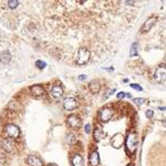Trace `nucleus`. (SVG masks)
<instances>
[{
  "label": "nucleus",
  "instance_id": "nucleus-19",
  "mask_svg": "<svg viewBox=\"0 0 166 166\" xmlns=\"http://www.w3.org/2000/svg\"><path fill=\"white\" fill-rule=\"evenodd\" d=\"M75 142H77V139H75L74 134H68V135H66V143H68V144L72 145V144H74Z\"/></svg>",
  "mask_w": 166,
  "mask_h": 166
},
{
  "label": "nucleus",
  "instance_id": "nucleus-1",
  "mask_svg": "<svg viewBox=\"0 0 166 166\" xmlns=\"http://www.w3.org/2000/svg\"><path fill=\"white\" fill-rule=\"evenodd\" d=\"M90 59V51L85 48H81L78 52V63L80 66H83L89 62Z\"/></svg>",
  "mask_w": 166,
  "mask_h": 166
},
{
  "label": "nucleus",
  "instance_id": "nucleus-9",
  "mask_svg": "<svg viewBox=\"0 0 166 166\" xmlns=\"http://www.w3.org/2000/svg\"><path fill=\"white\" fill-rule=\"evenodd\" d=\"M30 91L32 93V95H35V96H41L45 93L44 89L42 87H40V85H32Z\"/></svg>",
  "mask_w": 166,
  "mask_h": 166
},
{
  "label": "nucleus",
  "instance_id": "nucleus-7",
  "mask_svg": "<svg viewBox=\"0 0 166 166\" xmlns=\"http://www.w3.org/2000/svg\"><path fill=\"white\" fill-rule=\"evenodd\" d=\"M112 115H113V113H112V111L109 109V108H105V109H103L102 111L100 112V118L102 122H108V121H110L111 120V118H112Z\"/></svg>",
  "mask_w": 166,
  "mask_h": 166
},
{
  "label": "nucleus",
  "instance_id": "nucleus-6",
  "mask_svg": "<svg viewBox=\"0 0 166 166\" xmlns=\"http://www.w3.org/2000/svg\"><path fill=\"white\" fill-rule=\"evenodd\" d=\"M77 102H75L74 99L72 97H66L63 101V108L66 110V111H73V110L77 108Z\"/></svg>",
  "mask_w": 166,
  "mask_h": 166
},
{
  "label": "nucleus",
  "instance_id": "nucleus-8",
  "mask_svg": "<svg viewBox=\"0 0 166 166\" xmlns=\"http://www.w3.org/2000/svg\"><path fill=\"white\" fill-rule=\"evenodd\" d=\"M68 124L73 128H78V127L81 126V121H80V118L78 116L71 115V116L68 118Z\"/></svg>",
  "mask_w": 166,
  "mask_h": 166
},
{
  "label": "nucleus",
  "instance_id": "nucleus-22",
  "mask_svg": "<svg viewBox=\"0 0 166 166\" xmlns=\"http://www.w3.org/2000/svg\"><path fill=\"white\" fill-rule=\"evenodd\" d=\"M45 66H47V64H45L43 61H41V60H38V61L35 62V66H37L38 69H44Z\"/></svg>",
  "mask_w": 166,
  "mask_h": 166
},
{
  "label": "nucleus",
  "instance_id": "nucleus-13",
  "mask_svg": "<svg viewBox=\"0 0 166 166\" xmlns=\"http://www.w3.org/2000/svg\"><path fill=\"white\" fill-rule=\"evenodd\" d=\"M89 87H90V91H91L93 94H96V93H99V92H100L101 85H100V83L97 82L96 80H93V81H91Z\"/></svg>",
  "mask_w": 166,
  "mask_h": 166
},
{
  "label": "nucleus",
  "instance_id": "nucleus-11",
  "mask_svg": "<svg viewBox=\"0 0 166 166\" xmlns=\"http://www.w3.org/2000/svg\"><path fill=\"white\" fill-rule=\"evenodd\" d=\"M28 164L30 166H42L41 160L39 157H37V156H33V155L28 157Z\"/></svg>",
  "mask_w": 166,
  "mask_h": 166
},
{
  "label": "nucleus",
  "instance_id": "nucleus-12",
  "mask_svg": "<svg viewBox=\"0 0 166 166\" xmlns=\"http://www.w3.org/2000/svg\"><path fill=\"white\" fill-rule=\"evenodd\" d=\"M62 94H63V90H62L61 87L56 85V87H52V90H51V95H52L54 99H59V97H61Z\"/></svg>",
  "mask_w": 166,
  "mask_h": 166
},
{
  "label": "nucleus",
  "instance_id": "nucleus-3",
  "mask_svg": "<svg viewBox=\"0 0 166 166\" xmlns=\"http://www.w3.org/2000/svg\"><path fill=\"white\" fill-rule=\"evenodd\" d=\"M123 144H124V136L121 133L115 134L111 140V145L113 146L114 149H121Z\"/></svg>",
  "mask_w": 166,
  "mask_h": 166
},
{
  "label": "nucleus",
  "instance_id": "nucleus-26",
  "mask_svg": "<svg viewBox=\"0 0 166 166\" xmlns=\"http://www.w3.org/2000/svg\"><path fill=\"white\" fill-rule=\"evenodd\" d=\"M4 160H6V156H4V154L2 152H0V163H4Z\"/></svg>",
  "mask_w": 166,
  "mask_h": 166
},
{
  "label": "nucleus",
  "instance_id": "nucleus-20",
  "mask_svg": "<svg viewBox=\"0 0 166 166\" xmlns=\"http://www.w3.org/2000/svg\"><path fill=\"white\" fill-rule=\"evenodd\" d=\"M137 48H139V44L137 43H133L131 47V52H130V56L133 57V56H136L137 54Z\"/></svg>",
  "mask_w": 166,
  "mask_h": 166
},
{
  "label": "nucleus",
  "instance_id": "nucleus-4",
  "mask_svg": "<svg viewBox=\"0 0 166 166\" xmlns=\"http://www.w3.org/2000/svg\"><path fill=\"white\" fill-rule=\"evenodd\" d=\"M136 145H137V140H136V134L131 133L130 135L127 136L126 139V147L131 152H134L136 149Z\"/></svg>",
  "mask_w": 166,
  "mask_h": 166
},
{
  "label": "nucleus",
  "instance_id": "nucleus-15",
  "mask_svg": "<svg viewBox=\"0 0 166 166\" xmlns=\"http://www.w3.org/2000/svg\"><path fill=\"white\" fill-rule=\"evenodd\" d=\"M100 163V157H99V153L97 152H93L90 155V164L92 166H97Z\"/></svg>",
  "mask_w": 166,
  "mask_h": 166
},
{
  "label": "nucleus",
  "instance_id": "nucleus-25",
  "mask_svg": "<svg viewBox=\"0 0 166 166\" xmlns=\"http://www.w3.org/2000/svg\"><path fill=\"white\" fill-rule=\"evenodd\" d=\"M131 87H133V89H135L136 91H142V87H141L139 84H131Z\"/></svg>",
  "mask_w": 166,
  "mask_h": 166
},
{
  "label": "nucleus",
  "instance_id": "nucleus-31",
  "mask_svg": "<svg viewBox=\"0 0 166 166\" xmlns=\"http://www.w3.org/2000/svg\"><path fill=\"white\" fill-rule=\"evenodd\" d=\"M127 166H133V165H127Z\"/></svg>",
  "mask_w": 166,
  "mask_h": 166
},
{
  "label": "nucleus",
  "instance_id": "nucleus-17",
  "mask_svg": "<svg viewBox=\"0 0 166 166\" xmlns=\"http://www.w3.org/2000/svg\"><path fill=\"white\" fill-rule=\"evenodd\" d=\"M102 137H103V131H102V128L100 126H95V128H94V139L96 141H100Z\"/></svg>",
  "mask_w": 166,
  "mask_h": 166
},
{
  "label": "nucleus",
  "instance_id": "nucleus-29",
  "mask_svg": "<svg viewBox=\"0 0 166 166\" xmlns=\"http://www.w3.org/2000/svg\"><path fill=\"white\" fill-rule=\"evenodd\" d=\"M85 78H87L85 75H80V77H79V79H80V80H84Z\"/></svg>",
  "mask_w": 166,
  "mask_h": 166
},
{
  "label": "nucleus",
  "instance_id": "nucleus-14",
  "mask_svg": "<svg viewBox=\"0 0 166 166\" xmlns=\"http://www.w3.org/2000/svg\"><path fill=\"white\" fill-rule=\"evenodd\" d=\"M11 60V54L9 51H4V52H1L0 54V61L2 62L4 64H8L9 62Z\"/></svg>",
  "mask_w": 166,
  "mask_h": 166
},
{
  "label": "nucleus",
  "instance_id": "nucleus-24",
  "mask_svg": "<svg viewBox=\"0 0 166 166\" xmlns=\"http://www.w3.org/2000/svg\"><path fill=\"white\" fill-rule=\"evenodd\" d=\"M153 113L154 112L152 111V110H147V111H146V116H147L149 118H153V115H154Z\"/></svg>",
  "mask_w": 166,
  "mask_h": 166
},
{
  "label": "nucleus",
  "instance_id": "nucleus-18",
  "mask_svg": "<svg viewBox=\"0 0 166 166\" xmlns=\"http://www.w3.org/2000/svg\"><path fill=\"white\" fill-rule=\"evenodd\" d=\"M2 145H4V149H6V151H8V152H11V151H12L13 144L10 140H4V142H2Z\"/></svg>",
  "mask_w": 166,
  "mask_h": 166
},
{
  "label": "nucleus",
  "instance_id": "nucleus-21",
  "mask_svg": "<svg viewBox=\"0 0 166 166\" xmlns=\"http://www.w3.org/2000/svg\"><path fill=\"white\" fill-rule=\"evenodd\" d=\"M7 4H8V7L10 9H14V8H17L18 6H19V2H18V1H16V0H10V1H8Z\"/></svg>",
  "mask_w": 166,
  "mask_h": 166
},
{
  "label": "nucleus",
  "instance_id": "nucleus-10",
  "mask_svg": "<svg viewBox=\"0 0 166 166\" xmlns=\"http://www.w3.org/2000/svg\"><path fill=\"white\" fill-rule=\"evenodd\" d=\"M155 79L158 82L164 81V79H165V68L164 66L163 68H158L156 70V72H155Z\"/></svg>",
  "mask_w": 166,
  "mask_h": 166
},
{
  "label": "nucleus",
  "instance_id": "nucleus-23",
  "mask_svg": "<svg viewBox=\"0 0 166 166\" xmlns=\"http://www.w3.org/2000/svg\"><path fill=\"white\" fill-rule=\"evenodd\" d=\"M134 103H135V104H137V105H141V104H143V103H144L145 102V100L144 99H143V97H139V99H134Z\"/></svg>",
  "mask_w": 166,
  "mask_h": 166
},
{
  "label": "nucleus",
  "instance_id": "nucleus-30",
  "mask_svg": "<svg viewBox=\"0 0 166 166\" xmlns=\"http://www.w3.org/2000/svg\"><path fill=\"white\" fill-rule=\"evenodd\" d=\"M49 166H56V165H53V164H50V165H49Z\"/></svg>",
  "mask_w": 166,
  "mask_h": 166
},
{
  "label": "nucleus",
  "instance_id": "nucleus-2",
  "mask_svg": "<svg viewBox=\"0 0 166 166\" xmlns=\"http://www.w3.org/2000/svg\"><path fill=\"white\" fill-rule=\"evenodd\" d=\"M4 132L6 134L9 136V137H12V139H16L19 136L20 134V131H19V127L13 125V124H8L7 126L4 127Z\"/></svg>",
  "mask_w": 166,
  "mask_h": 166
},
{
  "label": "nucleus",
  "instance_id": "nucleus-28",
  "mask_svg": "<svg viewBox=\"0 0 166 166\" xmlns=\"http://www.w3.org/2000/svg\"><path fill=\"white\" fill-rule=\"evenodd\" d=\"M124 96H125V93H124V92H120V93L118 94V99H122V97H124Z\"/></svg>",
  "mask_w": 166,
  "mask_h": 166
},
{
  "label": "nucleus",
  "instance_id": "nucleus-27",
  "mask_svg": "<svg viewBox=\"0 0 166 166\" xmlns=\"http://www.w3.org/2000/svg\"><path fill=\"white\" fill-rule=\"evenodd\" d=\"M85 132H87V134L91 133V125H90V124H87V125H85Z\"/></svg>",
  "mask_w": 166,
  "mask_h": 166
},
{
  "label": "nucleus",
  "instance_id": "nucleus-5",
  "mask_svg": "<svg viewBox=\"0 0 166 166\" xmlns=\"http://www.w3.org/2000/svg\"><path fill=\"white\" fill-rule=\"evenodd\" d=\"M157 21V17L156 16H153V17H149L146 21L144 22V25H143V27L141 28V32H143V33H145V32H147V31L151 30V28L155 25V22Z\"/></svg>",
  "mask_w": 166,
  "mask_h": 166
},
{
  "label": "nucleus",
  "instance_id": "nucleus-16",
  "mask_svg": "<svg viewBox=\"0 0 166 166\" xmlns=\"http://www.w3.org/2000/svg\"><path fill=\"white\" fill-rule=\"evenodd\" d=\"M73 166H83V157L81 155H74L72 158Z\"/></svg>",
  "mask_w": 166,
  "mask_h": 166
}]
</instances>
